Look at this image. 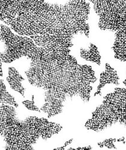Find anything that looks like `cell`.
Returning <instances> with one entry per match:
<instances>
[{
  "label": "cell",
  "instance_id": "cell-3",
  "mask_svg": "<svg viewBox=\"0 0 126 150\" xmlns=\"http://www.w3.org/2000/svg\"><path fill=\"white\" fill-rule=\"evenodd\" d=\"M62 128L59 124L35 117L19 121L13 108L1 106V135L7 149H33L31 145L40 138H50Z\"/></svg>",
  "mask_w": 126,
  "mask_h": 150
},
{
  "label": "cell",
  "instance_id": "cell-11",
  "mask_svg": "<svg viewBox=\"0 0 126 150\" xmlns=\"http://www.w3.org/2000/svg\"><path fill=\"white\" fill-rule=\"evenodd\" d=\"M72 141H73V139H70V140H69V141H67V142L65 143L64 145H63L62 146L59 147V148H58L55 149H60V150H61V149H64V148H66V146H67L68 145H69L70 143H71V142H72Z\"/></svg>",
  "mask_w": 126,
  "mask_h": 150
},
{
  "label": "cell",
  "instance_id": "cell-10",
  "mask_svg": "<svg viewBox=\"0 0 126 150\" xmlns=\"http://www.w3.org/2000/svg\"><path fill=\"white\" fill-rule=\"evenodd\" d=\"M22 103L25 105V106L26 107L27 109L31 110H34V111H37V112H40V109L38 108L34 104V96H33V100L32 101H23Z\"/></svg>",
  "mask_w": 126,
  "mask_h": 150
},
{
  "label": "cell",
  "instance_id": "cell-8",
  "mask_svg": "<svg viewBox=\"0 0 126 150\" xmlns=\"http://www.w3.org/2000/svg\"><path fill=\"white\" fill-rule=\"evenodd\" d=\"M1 103L10 104L15 107L18 106L15 98L6 91V86L2 79L1 80Z\"/></svg>",
  "mask_w": 126,
  "mask_h": 150
},
{
  "label": "cell",
  "instance_id": "cell-5",
  "mask_svg": "<svg viewBox=\"0 0 126 150\" xmlns=\"http://www.w3.org/2000/svg\"><path fill=\"white\" fill-rule=\"evenodd\" d=\"M119 77L117 74V71L112 68L109 64L106 63L105 66V71L100 74V83L97 87V91L94 94V96L97 95L101 96V91L102 88L106 84H114L116 85H119Z\"/></svg>",
  "mask_w": 126,
  "mask_h": 150
},
{
  "label": "cell",
  "instance_id": "cell-6",
  "mask_svg": "<svg viewBox=\"0 0 126 150\" xmlns=\"http://www.w3.org/2000/svg\"><path fill=\"white\" fill-rule=\"evenodd\" d=\"M7 80L13 90L19 93L23 97H24L25 88L21 83V82L24 81V79L15 68L11 67L8 69V76Z\"/></svg>",
  "mask_w": 126,
  "mask_h": 150
},
{
  "label": "cell",
  "instance_id": "cell-7",
  "mask_svg": "<svg viewBox=\"0 0 126 150\" xmlns=\"http://www.w3.org/2000/svg\"><path fill=\"white\" fill-rule=\"evenodd\" d=\"M80 55L86 61L94 62L98 65L101 64V56L98 49L96 45L91 43L86 47L80 48Z\"/></svg>",
  "mask_w": 126,
  "mask_h": 150
},
{
  "label": "cell",
  "instance_id": "cell-9",
  "mask_svg": "<svg viewBox=\"0 0 126 150\" xmlns=\"http://www.w3.org/2000/svg\"><path fill=\"white\" fill-rule=\"evenodd\" d=\"M124 141V138L121 140H117L115 139H106L102 142L98 143V145L100 148H103L105 146L109 149H116L117 147L115 146L114 142L116 141Z\"/></svg>",
  "mask_w": 126,
  "mask_h": 150
},
{
  "label": "cell",
  "instance_id": "cell-2",
  "mask_svg": "<svg viewBox=\"0 0 126 150\" xmlns=\"http://www.w3.org/2000/svg\"><path fill=\"white\" fill-rule=\"evenodd\" d=\"M30 62L25 74L31 85L45 91L41 110L49 118L61 114L66 103L73 99L89 102L92 84L97 81L91 66L79 64L70 54H50Z\"/></svg>",
  "mask_w": 126,
  "mask_h": 150
},
{
  "label": "cell",
  "instance_id": "cell-1",
  "mask_svg": "<svg viewBox=\"0 0 126 150\" xmlns=\"http://www.w3.org/2000/svg\"><path fill=\"white\" fill-rule=\"evenodd\" d=\"M87 0H1V19L50 52L67 54L78 37H89Z\"/></svg>",
  "mask_w": 126,
  "mask_h": 150
},
{
  "label": "cell",
  "instance_id": "cell-12",
  "mask_svg": "<svg viewBox=\"0 0 126 150\" xmlns=\"http://www.w3.org/2000/svg\"><path fill=\"white\" fill-rule=\"evenodd\" d=\"M92 148L90 146H85V147H82V148H78L77 149H91Z\"/></svg>",
  "mask_w": 126,
  "mask_h": 150
},
{
  "label": "cell",
  "instance_id": "cell-4",
  "mask_svg": "<svg viewBox=\"0 0 126 150\" xmlns=\"http://www.w3.org/2000/svg\"><path fill=\"white\" fill-rule=\"evenodd\" d=\"M123 83L125 88H117L104 97L85 123L88 130L100 132L115 125L126 128V79Z\"/></svg>",
  "mask_w": 126,
  "mask_h": 150
}]
</instances>
